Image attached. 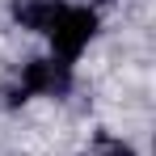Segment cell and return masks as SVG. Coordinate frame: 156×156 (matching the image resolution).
<instances>
[{"mask_svg":"<svg viewBox=\"0 0 156 156\" xmlns=\"http://www.w3.org/2000/svg\"><path fill=\"white\" fill-rule=\"evenodd\" d=\"M59 13H63V0H13V17L26 30H38V34H47Z\"/></svg>","mask_w":156,"mask_h":156,"instance_id":"obj_3","label":"cell"},{"mask_svg":"<svg viewBox=\"0 0 156 156\" xmlns=\"http://www.w3.org/2000/svg\"><path fill=\"white\" fill-rule=\"evenodd\" d=\"M51 47H55V55L68 63V59H76L84 47H89V38L97 34V17L89 13V9H68L63 4V13L51 21Z\"/></svg>","mask_w":156,"mask_h":156,"instance_id":"obj_1","label":"cell"},{"mask_svg":"<svg viewBox=\"0 0 156 156\" xmlns=\"http://www.w3.org/2000/svg\"><path fill=\"white\" fill-rule=\"evenodd\" d=\"M93 156H135V152H131V144H122V139H101Z\"/></svg>","mask_w":156,"mask_h":156,"instance_id":"obj_4","label":"cell"},{"mask_svg":"<svg viewBox=\"0 0 156 156\" xmlns=\"http://www.w3.org/2000/svg\"><path fill=\"white\" fill-rule=\"evenodd\" d=\"M72 89V72H68V63L63 59H34L26 63V72H21V101H26L30 93H42V97H63Z\"/></svg>","mask_w":156,"mask_h":156,"instance_id":"obj_2","label":"cell"}]
</instances>
